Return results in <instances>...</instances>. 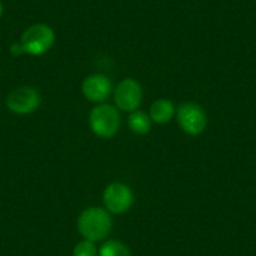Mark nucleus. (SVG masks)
I'll return each mask as SVG.
<instances>
[{
  "mask_svg": "<svg viewBox=\"0 0 256 256\" xmlns=\"http://www.w3.org/2000/svg\"><path fill=\"white\" fill-rule=\"evenodd\" d=\"M98 256H131V251L118 240H108L98 250Z\"/></svg>",
  "mask_w": 256,
  "mask_h": 256,
  "instance_id": "obj_11",
  "label": "nucleus"
},
{
  "mask_svg": "<svg viewBox=\"0 0 256 256\" xmlns=\"http://www.w3.org/2000/svg\"><path fill=\"white\" fill-rule=\"evenodd\" d=\"M177 122L182 131L191 136H198L205 131L208 116L200 104L194 102L182 103L177 110Z\"/></svg>",
  "mask_w": 256,
  "mask_h": 256,
  "instance_id": "obj_4",
  "label": "nucleus"
},
{
  "mask_svg": "<svg viewBox=\"0 0 256 256\" xmlns=\"http://www.w3.org/2000/svg\"><path fill=\"white\" fill-rule=\"evenodd\" d=\"M120 117L118 110L110 104H100L90 113V127L96 136L110 138L118 132Z\"/></svg>",
  "mask_w": 256,
  "mask_h": 256,
  "instance_id": "obj_2",
  "label": "nucleus"
},
{
  "mask_svg": "<svg viewBox=\"0 0 256 256\" xmlns=\"http://www.w3.org/2000/svg\"><path fill=\"white\" fill-rule=\"evenodd\" d=\"M112 218L110 212L102 208H88L78 218V231L86 238L96 242L110 235L112 230Z\"/></svg>",
  "mask_w": 256,
  "mask_h": 256,
  "instance_id": "obj_1",
  "label": "nucleus"
},
{
  "mask_svg": "<svg viewBox=\"0 0 256 256\" xmlns=\"http://www.w3.org/2000/svg\"><path fill=\"white\" fill-rule=\"evenodd\" d=\"M73 256H98V250L94 242L90 240H83L74 246Z\"/></svg>",
  "mask_w": 256,
  "mask_h": 256,
  "instance_id": "obj_12",
  "label": "nucleus"
},
{
  "mask_svg": "<svg viewBox=\"0 0 256 256\" xmlns=\"http://www.w3.org/2000/svg\"><path fill=\"white\" fill-rule=\"evenodd\" d=\"M40 94L33 87H19L6 97V107L16 114H29L38 110Z\"/></svg>",
  "mask_w": 256,
  "mask_h": 256,
  "instance_id": "obj_6",
  "label": "nucleus"
},
{
  "mask_svg": "<svg viewBox=\"0 0 256 256\" xmlns=\"http://www.w3.org/2000/svg\"><path fill=\"white\" fill-rule=\"evenodd\" d=\"M10 53L13 54V56H22V54H24L23 46H22L20 43L13 44V46H10Z\"/></svg>",
  "mask_w": 256,
  "mask_h": 256,
  "instance_id": "obj_13",
  "label": "nucleus"
},
{
  "mask_svg": "<svg viewBox=\"0 0 256 256\" xmlns=\"http://www.w3.org/2000/svg\"><path fill=\"white\" fill-rule=\"evenodd\" d=\"M112 83L104 74H92L84 80L82 84L83 96L90 102H104L110 94Z\"/></svg>",
  "mask_w": 256,
  "mask_h": 256,
  "instance_id": "obj_8",
  "label": "nucleus"
},
{
  "mask_svg": "<svg viewBox=\"0 0 256 256\" xmlns=\"http://www.w3.org/2000/svg\"><path fill=\"white\" fill-rule=\"evenodd\" d=\"M103 202L110 214H124L134 204V192L122 182H113L103 192Z\"/></svg>",
  "mask_w": 256,
  "mask_h": 256,
  "instance_id": "obj_5",
  "label": "nucleus"
},
{
  "mask_svg": "<svg viewBox=\"0 0 256 256\" xmlns=\"http://www.w3.org/2000/svg\"><path fill=\"white\" fill-rule=\"evenodd\" d=\"M3 14H4V6H3V4L0 3V18L3 16Z\"/></svg>",
  "mask_w": 256,
  "mask_h": 256,
  "instance_id": "obj_14",
  "label": "nucleus"
},
{
  "mask_svg": "<svg viewBox=\"0 0 256 256\" xmlns=\"http://www.w3.org/2000/svg\"><path fill=\"white\" fill-rule=\"evenodd\" d=\"M142 100L141 84L134 78H126L114 90V102L117 108L124 112H134Z\"/></svg>",
  "mask_w": 256,
  "mask_h": 256,
  "instance_id": "obj_7",
  "label": "nucleus"
},
{
  "mask_svg": "<svg viewBox=\"0 0 256 256\" xmlns=\"http://www.w3.org/2000/svg\"><path fill=\"white\" fill-rule=\"evenodd\" d=\"M128 126L134 134L144 136V134H148L151 130V118L142 110H134L128 117Z\"/></svg>",
  "mask_w": 256,
  "mask_h": 256,
  "instance_id": "obj_10",
  "label": "nucleus"
},
{
  "mask_svg": "<svg viewBox=\"0 0 256 256\" xmlns=\"http://www.w3.org/2000/svg\"><path fill=\"white\" fill-rule=\"evenodd\" d=\"M56 34L53 29L46 24H34L29 26L22 36L20 44L24 53L30 56H42L53 46Z\"/></svg>",
  "mask_w": 256,
  "mask_h": 256,
  "instance_id": "obj_3",
  "label": "nucleus"
},
{
  "mask_svg": "<svg viewBox=\"0 0 256 256\" xmlns=\"http://www.w3.org/2000/svg\"><path fill=\"white\" fill-rule=\"evenodd\" d=\"M174 112H176V110H174V106L171 100H157L152 103L151 108H150V118L154 123L164 124L172 120Z\"/></svg>",
  "mask_w": 256,
  "mask_h": 256,
  "instance_id": "obj_9",
  "label": "nucleus"
}]
</instances>
